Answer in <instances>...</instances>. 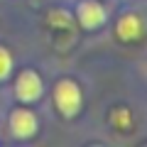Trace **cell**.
<instances>
[{"label":"cell","mask_w":147,"mask_h":147,"mask_svg":"<svg viewBox=\"0 0 147 147\" xmlns=\"http://www.w3.org/2000/svg\"><path fill=\"white\" fill-rule=\"evenodd\" d=\"M54 103H57V108H59L61 115H66V118L76 115L79 108H81V88L74 84V81H69V79L59 81V84L54 86Z\"/></svg>","instance_id":"obj_1"},{"label":"cell","mask_w":147,"mask_h":147,"mask_svg":"<svg viewBox=\"0 0 147 147\" xmlns=\"http://www.w3.org/2000/svg\"><path fill=\"white\" fill-rule=\"evenodd\" d=\"M118 37L123 42H135L137 37L142 34V20L137 15H123L118 20V27H115Z\"/></svg>","instance_id":"obj_5"},{"label":"cell","mask_w":147,"mask_h":147,"mask_svg":"<svg viewBox=\"0 0 147 147\" xmlns=\"http://www.w3.org/2000/svg\"><path fill=\"white\" fill-rule=\"evenodd\" d=\"M10 69H12V57L5 47H0V79H5L10 74Z\"/></svg>","instance_id":"obj_6"},{"label":"cell","mask_w":147,"mask_h":147,"mask_svg":"<svg viewBox=\"0 0 147 147\" xmlns=\"http://www.w3.org/2000/svg\"><path fill=\"white\" fill-rule=\"evenodd\" d=\"M76 17H79L81 27H86V30H96V27H100L105 22V7L100 5V3H96V0H84V3H79V7H76Z\"/></svg>","instance_id":"obj_3"},{"label":"cell","mask_w":147,"mask_h":147,"mask_svg":"<svg viewBox=\"0 0 147 147\" xmlns=\"http://www.w3.org/2000/svg\"><path fill=\"white\" fill-rule=\"evenodd\" d=\"M15 96L22 100V103H32L42 96V79L37 76V71L32 69H25V71L17 76L15 81Z\"/></svg>","instance_id":"obj_2"},{"label":"cell","mask_w":147,"mask_h":147,"mask_svg":"<svg viewBox=\"0 0 147 147\" xmlns=\"http://www.w3.org/2000/svg\"><path fill=\"white\" fill-rule=\"evenodd\" d=\"M10 130H12V135L15 137H32L37 132V118H34V113L32 110H27V108H20V110H15L10 115Z\"/></svg>","instance_id":"obj_4"}]
</instances>
